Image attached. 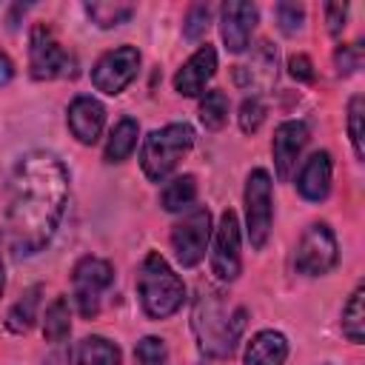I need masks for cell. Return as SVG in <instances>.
Segmentation results:
<instances>
[{
    "label": "cell",
    "mask_w": 365,
    "mask_h": 365,
    "mask_svg": "<svg viewBox=\"0 0 365 365\" xmlns=\"http://www.w3.org/2000/svg\"><path fill=\"white\" fill-rule=\"evenodd\" d=\"M331 171H334L331 154L328 151H314L302 163V168L297 174V191H299V197L308 200V202L325 200L328 191H331Z\"/></svg>",
    "instance_id": "cell-16"
},
{
    "label": "cell",
    "mask_w": 365,
    "mask_h": 365,
    "mask_svg": "<svg viewBox=\"0 0 365 365\" xmlns=\"http://www.w3.org/2000/svg\"><path fill=\"white\" fill-rule=\"evenodd\" d=\"M288 74L294 80H299V83H311L314 80V66H311V60L305 54H294L288 60Z\"/></svg>",
    "instance_id": "cell-34"
},
{
    "label": "cell",
    "mask_w": 365,
    "mask_h": 365,
    "mask_svg": "<svg viewBox=\"0 0 365 365\" xmlns=\"http://www.w3.org/2000/svg\"><path fill=\"white\" fill-rule=\"evenodd\" d=\"M211 240V211L208 208H191L174 228H171V248L182 268H194Z\"/></svg>",
    "instance_id": "cell-9"
},
{
    "label": "cell",
    "mask_w": 365,
    "mask_h": 365,
    "mask_svg": "<svg viewBox=\"0 0 365 365\" xmlns=\"http://www.w3.org/2000/svg\"><path fill=\"white\" fill-rule=\"evenodd\" d=\"M191 328L197 336V345L205 356L225 359L231 356L234 345L242 336L245 328V308L231 305L222 291L217 288H200L191 311Z\"/></svg>",
    "instance_id": "cell-2"
},
{
    "label": "cell",
    "mask_w": 365,
    "mask_h": 365,
    "mask_svg": "<svg viewBox=\"0 0 365 365\" xmlns=\"http://www.w3.org/2000/svg\"><path fill=\"white\" fill-rule=\"evenodd\" d=\"M197 200V180L191 174H180L174 180H168L160 191V205L165 211H182Z\"/></svg>",
    "instance_id": "cell-22"
},
{
    "label": "cell",
    "mask_w": 365,
    "mask_h": 365,
    "mask_svg": "<svg viewBox=\"0 0 365 365\" xmlns=\"http://www.w3.org/2000/svg\"><path fill=\"white\" fill-rule=\"evenodd\" d=\"M63 362H66V356H63V354H54V356L48 359V365H63Z\"/></svg>",
    "instance_id": "cell-36"
},
{
    "label": "cell",
    "mask_w": 365,
    "mask_h": 365,
    "mask_svg": "<svg viewBox=\"0 0 365 365\" xmlns=\"http://www.w3.org/2000/svg\"><path fill=\"white\" fill-rule=\"evenodd\" d=\"M342 334L359 345L365 339V288L356 285L348 297V302L342 305Z\"/></svg>",
    "instance_id": "cell-21"
},
{
    "label": "cell",
    "mask_w": 365,
    "mask_h": 365,
    "mask_svg": "<svg viewBox=\"0 0 365 365\" xmlns=\"http://www.w3.org/2000/svg\"><path fill=\"white\" fill-rule=\"evenodd\" d=\"M68 202V171L51 151H29L17 160L6 194V245L14 257H31L48 245Z\"/></svg>",
    "instance_id": "cell-1"
},
{
    "label": "cell",
    "mask_w": 365,
    "mask_h": 365,
    "mask_svg": "<svg viewBox=\"0 0 365 365\" xmlns=\"http://www.w3.org/2000/svg\"><path fill=\"white\" fill-rule=\"evenodd\" d=\"M345 17H348V6L345 3H325V23H328V34L331 37L342 34Z\"/></svg>",
    "instance_id": "cell-33"
},
{
    "label": "cell",
    "mask_w": 365,
    "mask_h": 365,
    "mask_svg": "<svg viewBox=\"0 0 365 365\" xmlns=\"http://www.w3.org/2000/svg\"><path fill=\"white\" fill-rule=\"evenodd\" d=\"M11 77H14V63L0 51V86H6Z\"/></svg>",
    "instance_id": "cell-35"
},
{
    "label": "cell",
    "mask_w": 365,
    "mask_h": 365,
    "mask_svg": "<svg viewBox=\"0 0 365 365\" xmlns=\"http://www.w3.org/2000/svg\"><path fill=\"white\" fill-rule=\"evenodd\" d=\"M111 279H114V268H111L108 259L83 257L74 265V271H71L74 302H77V308H80V314L86 319L100 314V299H103V291L111 285Z\"/></svg>",
    "instance_id": "cell-7"
},
{
    "label": "cell",
    "mask_w": 365,
    "mask_h": 365,
    "mask_svg": "<svg viewBox=\"0 0 365 365\" xmlns=\"http://www.w3.org/2000/svg\"><path fill=\"white\" fill-rule=\"evenodd\" d=\"M214 71H217V51H214V46L205 43L174 74V91L182 97H197L205 88V83L214 77Z\"/></svg>",
    "instance_id": "cell-14"
},
{
    "label": "cell",
    "mask_w": 365,
    "mask_h": 365,
    "mask_svg": "<svg viewBox=\"0 0 365 365\" xmlns=\"http://www.w3.org/2000/svg\"><path fill=\"white\" fill-rule=\"evenodd\" d=\"M40 294H43V288H40V285H31V288L23 291V297L9 308V314H6V328H9L11 334H26V331L34 325L37 308H40Z\"/></svg>",
    "instance_id": "cell-20"
},
{
    "label": "cell",
    "mask_w": 365,
    "mask_h": 365,
    "mask_svg": "<svg viewBox=\"0 0 365 365\" xmlns=\"http://www.w3.org/2000/svg\"><path fill=\"white\" fill-rule=\"evenodd\" d=\"M242 271V257H240V222L237 214L228 208L220 214V225L214 234V248H211V274L220 282H234Z\"/></svg>",
    "instance_id": "cell-11"
},
{
    "label": "cell",
    "mask_w": 365,
    "mask_h": 365,
    "mask_svg": "<svg viewBox=\"0 0 365 365\" xmlns=\"http://www.w3.org/2000/svg\"><path fill=\"white\" fill-rule=\"evenodd\" d=\"M308 143V125L299 120H285L277 125L274 140H271V154H274V168L279 180H288L291 171L297 168V160Z\"/></svg>",
    "instance_id": "cell-13"
},
{
    "label": "cell",
    "mask_w": 365,
    "mask_h": 365,
    "mask_svg": "<svg viewBox=\"0 0 365 365\" xmlns=\"http://www.w3.org/2000/svg\"><path fill=\"white\" fill-rule=\"evenodd\" d=\"M285 359H288V339L274 328L257 331L245 345V356H242L245 365H282Z\"/></svg>",
    "instance_id": "cell-17"
},
{
    "label": "cell",
    "mask_w": 365,
    "mask_h": 365,
    "mask_svg": "<svg viewBox=\"0 0 365 365\" xmlns=\"http://www.w3.org/2000/svg\"><path fill=\"white\" fill-rule=\"evenodd\" d=\"M262 120H265V106H262V100H259V97H245L242 106H240V128H242L245 134H254V131H259Z\"/></svg>",
    "instance_id": "cell-32"
},
{
    "label": "cell",
    "mask_w": 365,
    "mask_h": 365,
    "mask_svg": "<svg viewBox=\"0 0 365 365\" xmlns=\"http://www.w3.org/2000/svg\"><path fill=\"white\" fill-rule=\"evenodd\" d=\"M271 174L265 168H254L245 180V225L251 248H262L271 231Z\"/></svg>",
    "instance_id": "cell-8"
},
{
    "label": "cell",
    "mask_w": 365,
    "mask_h": 365,
    "mask_svg": "<svg viewBox=\"0 0 365 365\" xmlns=\"http://www.w3.org/2000/svg\"><path fill=\"white\" fill-rule=\"evenodd\" d=\"M103 125H106V108L100 100L80 94L68 103V128H71L77 143L94 145L103 134Z\"/></svg>",
    "instance_id": "cell-15"
},
{
    "label": "cell",
    "mask_w": 365,
    "mask_h": 365,
    "mask_svg": "<svg viewBox=\"0 0 365 365\" xmlns=\"http://www.w3.org/2000/svg\"><path fill=\"white\" fill-rule=\"evenodd\" d=\"M71 331V311H68V299L66 297H57L48 308H46V317H43V336L46 342H54L60 345Z\"/></svg>",
    "instance_id": "cell-24"
},
{
    "label": "cell",
    "mask_w": 365,
    "mask_h": 365,
    "mask_svg": "<svg viewBox=\"0 0 365 365\" xmlns=\"http://www.w3.org/2000/svg\"><path fill=\"white\" fill-rule=\"evenodd\" d=\"M191 145H194V128L188 123H168L163 128H154L140 148L143 174L151 182H163L191 151Z\"/></svg>",
    "instance_id": "cell-4"
},
{
    "label": "cell",
    "mask_w": 365,
    "mask_h": 365,
    "mask_svg": "<svg viewBox=\"0 0 365 365\" xmlns=\"http://www.w3.org/2000/svg\"><path fill=\"white\" fill-rule=\"evenodd\" d=\"M3 288H6V274H3V259H0V297H3Z\"/></svg>",
    "instance_id": "cell-37"
},
{
    "label": "cell",
    "mask_w": 365,
    "mask_h": 365,
    "mask_svg": "<svg viewBox=\"0 0 365 365\" xmlns=\"http://www.w3.org/2000/svg\"><path fill=\"white\" fill-rule=\"evenodd\" d=\"M334 66H336V74H339V77L354 74V71L362 66V43L339 46V48L334 51Z\"/></svg>",
    "instance_id": "cell-31"
},
{
    "label": "cell",
    "mask_w": 365,
    "mask_h": 365,
    "mask_svg": "<svg viewBox=\"0 0 365 365\" xmlns=\"http://www.w3.org/2000/svg\"><path fill=\"white\" fill-rule=\"evenodd\" d=\"M254 26H257V6L254 3L228 0L220 9V34H222V43L228 51H234V54L245 51Z\"/></svg>",
    "instance_id": "cell-12"
},
{
    "label": "cell",
    "mask_w": 365,
    "mask_h": 365,
    "mask_svg": "<svg viewBox=\"0 0 365 365\" xmlns=\"http://www.w3.org/2000/svg\"><path fill=\"white\" fill-rule=\"evenodd\" d=\"M77 365H120V348L106 336H86L77 345Z\"/></svg>",
    "instance_id": "cell-23"
},
{
    "label": "cell",
    "mask_w": 365,
    "mask_h": 365,
    "mask_svg": "<svg viewBox=\"0 0 365 365\" xmlns=\"http://www.w3.org/2000/svg\"><path fill=\"white\" fill-rule=\"evenodd\" d=\"M274 14H277V26L282 34H297L305 23V9L297 3H277Z\"/></svg>",
    "instance_id": "cell-30"
},
{
    "label": "cell",
    "mask_w": 365,
    "mask_h": 365,
    "mask_svg": "<svg viewBox=\"0 0 365 365\" xmlns=\"http://www.w3.org/2000/svg\"><path fill=\"white\" fill-rule=\"evenodd\" d=\"M137 365H165V342L160 336H143L134 348Z\"/></svg>",
    "instance_id": "cell-29"
},
{
    "label": "cell",
    "mask_w": 365,
    "mask_h": 365,
    "mask_svg": "<svg viewBox=\"0 0 365 365\" xmlns=\"http://www.w3.org/2000/svg\"><path fill=\"white\" fill-rule=\"evenodd\" d=\"M137 137H140L137 120H131V117L117 120V125L111 128V134H108V140H106L103 160H106V163H123V160H128V154L137 148Z\"/></svg>",
    "instance_id": "cell-19"
},
{
    "label": "cell",
    "mask_w": 365,
    "mask_h": 365,
    "mask_svg": "<svg viewBox=\"0 0 365 365\" xmlns=\"http://www.w3.org/2000/svg\"><path fill=\"white\" fill-rule=\"evenodd\" d=\"M348 137H351L356 160H365V100L362 94H354L348 103Z\"/></svg>",
    "instance_id": "cell-27"
},
{
    "label": "cell",
    "mask_w": 365,
    "mask_h": 365,
    "mask_svg": "<svg viewBox=\"0 0 365 365\" xmlns=\"http://www.w3.org/2000/svg\"><path fill=\"white\" fill-rule=\"evenodd\" d=\"M86 14H88V20L91 23H97L100 29H114V26H120V23H125L131 14H134V6L131 3H103V0H97V3H86Z\"/></svg>",
    "instance_id": "cell-25"
},
{
    "label": "cell",
    "mask_w": 365,
    "mask_h": 365,
    "mask_svg": "<svg viewBox=\"0 0 365 365\" xmlns=\"http://www.w3.org/2000/svg\"><path fill=\"white\" fill-rule=\"evenodd\" d=\"M211 26V9L205 3H194L185 14V23H182V37L185 40H200L205 34V29Z\"/></svg>",
    "instance_id": "cell-28"
},
{
    "label": "cell",
    "mask_w": 365,
    "mask_h": 365,
    "mask_svg": "<svg viewBox=\"0 0 365 365\" xmlns=\"http://www.w3.org/2000/svg\"><path fill=\"white\" fill-rule=\"evenodd\" d=\"M29 68L34 80H57L74 74V57L60 46L46 23H37L29 37Z\"/></svg>",
    "instance_id": "cell-6"
},
{
    "label": "cell",
    "mask_w": 365,
    "mask_h": 365,
    "mask_svg": "<svg viewBox=\"0 0 365 365\" xmlns=\"http://www.w3.org/2000/svg\"><path fill=\"white\" fill-rule=\"evenodd\" d=\"M137 294H140V305L145 317L168 319L171 314L180 311L185 299V285L174 274V268L157 251H151L137 268Z\"/></svg>",
    "instance_id": "cell-3"
},
{
    "label": "cell",
    "mask_w": 365,
    "mask_h": 365,
    "mask_svg": "<svg viewBox=\"0 0 365 365\" xmlns=\"http://www.w3.org/2000/svg\"><path fill=\"white\" fill-rule=\"evenodd\" d=\"M339 259V248H336V237L331 231L328 222H311L294 251V268L305 277H322L328 274Z\"/></svg>",
    "instance_id": "cell-5"
},
{
    "label": "cell",
    "mask_w": 365,
    "mask_h": 365,
    "mask_svg": "<svg viewBox=\"0 0 365 365\" xmlns=\"http://www.w3.org/2000/svg\"><path fill=\"white\" fill-rule=\"evenodd\" d=\"M137 68H140V51L134 46H117L111 51H106L94 68H91V86L108 97L120 94L134 77H137Z\"/></svg>",
    "instance_id": "cell-10"
},
{
    "label": "cell",
    "mask_w": 365,
    "mask_h": 365,
    "mask_svg": "<svg viewBox=\"0 0 365 365\" xmlns=\"http://www.w3.org/2000/svg\"><path fill=\"white\" fill-rule=\"evenodd\" d=\"M234 77H237V83H245V77H248V86L268 88V86L277 80V48H274L268 40H262V43L254 48L251 63H248V66H237Z\"/></svg>",
    "instance_id": "cell-18"
},
{
    "label": "cell",
    "mask_w": 365,
    "mask_h": 365,
    "mask_svg": "<svg viewBox=\"0 0 365 365\" xmlns=\"http://www.w3.org/2000/svg\"><path fill=\"white\" fill-rule=\"evenodd\" d=\"M228 120V97L225 91L214 88V91H205V97L200 100V123L208 128V131H220Z\"/></svg>",
    "instance_id": "cell-26"
}]
</instances>
